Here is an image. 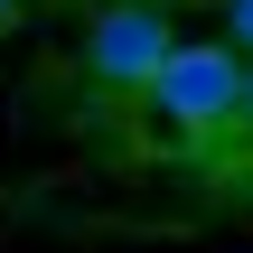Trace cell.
Returning <instances> with one entry per match:
<instances>
[{
    "label": "cell",
    "instance_id": "1",
    "mask_svg": "<svg viewBox=\"0 0 253 253\" xmlns=\"http://www.w3.org/2000/svg\"><path fill=\"white\" fill-rule=\"evenodd\" d=\"M244 75L253 56L235 38H178L169 66L150 75V113L178 131H225V122H244Z\"/></svg>",
    "mask_w": 253,
    "mask_h": 253
},
{
    "label": "cell",
    "instance_id": "3",
    "mask_svg": "<svg viewBox=\"0 0 253 253\" xmlns=\"http://www.w3.org/2000/svg\"><path fill=\"white\" fill-rule=\"evenodd\" d=\"M225 38H235V47L253 56V0H225Z\"/></svg>",
    "mask_w": 253,
    "mask_h": 253
},
{
    "label": "cell",
    "instance_id": "5",
    "mask_svg": "<svg viewBox=\"0 0 253 253\" xmlns=\"http://www.w3.org/2000/svg\"><path fill=\"white\" fill-rule=\"evenodd\" d=\"M0 19H9V0H0Z\"/></svg>",
    "mask_w": 253,
    "mask_h": 253
},
{
    "label": "cell",
    "instance_id": "4",
    "mask_svg": "<svg viewBox=\"0 0 253 253\" xmlns=\"http://www.w3.org/2000/svg\"><path fill=\"white\" fill-rule=\"evenodd\" d=\"M244 122H253V75H244Z\"/></svg>",
    "mask_w": 253,
    "mask_h": 253
},
{
    "label": "cell",
    "instance_id": "2",
    "mask_svg": "<svg viewBox=\"0 0 253 253\" xmlns=\"http://www.w3.org/2000/svg\"><path fill=\"white\" fill-rule=\"evenodd\" d=\"M169 47H178V28H169L160 0H113L84 28V75L103 94H150V75L169 66Z\"/></svg>",
    "mask_w": 253,
    "mask_h": 253
}]
</instances>
